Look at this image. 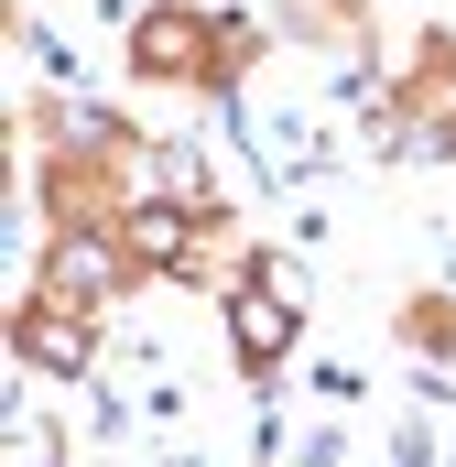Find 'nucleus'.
<instances>
[{"label":"nucleus","mask_w":456,"mask_h":467,"mask_svg":"<svg viewBox=\"0 0 456 467\" xmlns=\"http://www.w3.org/2000/svg\"><path fill=\"white\" fill-rule=\"evenodd\" d=\"M55 272H66L77 294H98V283H109V250H98V239H66V250H55Z\"/></svg>","instance_id":"f03ea898"},{"label":"nucleus","mask_w":456,"mask_h":467,"mask_svg":"<svg viewBox=\"0 0 456 467\" xmlns=\"http://www.w3.org/2000/svg\"><path fill=\"white\" fill-rule=\"evenodd\" d=\"M239 337H250V348L272 358L283 337H294V316H283V305H239Z\"/></svg>","instance_id":"7ed1b4c3"},{"label":"nucleus","mask_w":456,"mask_h":467,"mask_svg":"<svg viewBox=\"0 0 456 467\" xmlns=\"http://www.w3.org/2000/svg\"><path fill=\"white\" fill-rule=\"evenodd\" d=\"M130 239H141L152 261H174V250H185V218H174V207H141V229H130Z\"/></svg>","instance_id":"20e7f679"},{"label":"nucleus","mask_w":456,"mask_h":467,"mask_svg":"<svg viewBox=\"0 0 456 467\" xmlns=\"http://www.w3.org/2000/svg\"><path fill=\"white\" fill-rule=\"evenodd\" d=\"M22 348L44 358V369H77V358H88V337H77V327H55V316H33V337H22Z\"/></svg>","instance_id":"f257e3e1"}]
</instances>
